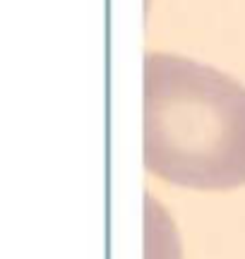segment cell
<instances>
[{
  "instance_id": "cell-1",
  "label": "cell",
  "mask_w": 245,
  "mask_h": 259,
  "mask_svg": "<svg viewBox=\"0 0 245 259\" xmlns=\"http://www.w3.org/2000/svg\"><path fill=\"white\" fill-rule=\"evenodd\" d=\"M144 166L192 190L245 185V87L180 56L144 60Z\"/></svg>"
}]
</instances>
